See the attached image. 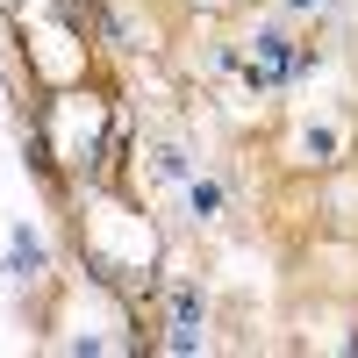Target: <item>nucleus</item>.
Here are the masks:
<instances>
[{
    "instance_id": "1",
    "label": "nucleus",
    "mask_w": 358,
    "mask_h": 358,
    "mask_svg": "<svg viewBox=\"0 0 358 358\" xmlns=\"http://www.w3.org/2000/svg\"><path fill=\"white\" fill-rule=\"evenodd\" d=\"M294 65H301V57H294V43L280 36V29H265V36H258V50H251V79H258V86H280Z\"/></svg>"
},
{
    "instance_id": "2",
    "label": "nucleus",
    "mask_w": 358,
    "mask_h": 358,
    "mask_svg": "<svg viewBox=\"0 0 358 358\" xmlns=\"http://www.w3.org/2000/svg\"><path fill=\"white\" fill-rule=\"evenodd\" d=\"M36 265H43V251L29 244V236H15V258H8V280H36Z\"/></svg>"
},
{
    "instance_id": "3",
    "label": "nucleus",
    "mask_w": 358,
    "mask_h": 358,
    "mask_svg": "<svg viewBox=\"0 0 358 358\" xmlns=\"http://www.w3.org/2000/svg\"><path fill=\"white\" fill-rule=\"evenodd\" d=\"M301 151H308V158H330V151H337V129H308Z\"/></svg>"
},
{
    "instance_id": "4",
    "label": "nucleus",
    "mask_w": 358,
    "mask_h": 358,
    "mask_svg": "<svg viewBox=\"0 0 358 358\" xmlns=\"http://www.w3.org/2000/svg\"><path fill=\"white\" fill-rule=\"evenodd\" d=\"M187 201H194V215H215V201H222V194L208 187V179H194V194H187Z\"/></svg>"
},
{
    "instance_id": "5",
    "label": "nucleus",
    "mask_w": 358,
    "mask_h": 358,
    "mask_svg": "<svg viewBox=\"0 0 358 358\" xmlns=\"http://www.w3.org/2000/svg\"><path fill=\"white\" fill-rule=\"evenodd\" d=\"M179 172H187V151H172V143H165V151H158V179H179Z\"/></svg>"
},
{
    "instance_id": "6",
    "label": "nucleus",
    "mask_w": 358,
    "mask_h": 358,
    "mask_svg": "<svg viewBox=\"0 0 358 358\" xmlns=\"http://www.w3.org/2000/svg\"><path fill=\"white\" fill-rule=\"evenodd\" d=\"M287 8H322V0H287Z\"/></svg>"
}]
</instances>
